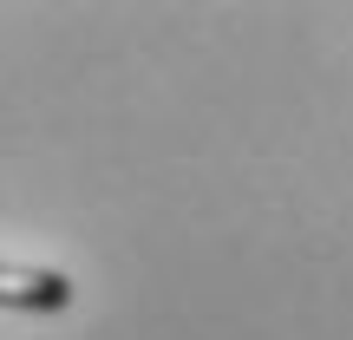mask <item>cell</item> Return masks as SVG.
I'll return each mask as SVG.
<instances>
[{
	"label": "cell",
	"instance_id": "1",
	"mask_svg": "<svg viewBox=\"0 0 353 340\" xmlns=\"http://www.w3.org/2000/svg\"><path fill=\"white\" fill-rule=\"evenodd\" d=\"M72 301V281L59 268H13L0 262V308H33V314H59Z\"/></svg>",
	"mask_w": 353,
	"mask_h": 340
}]
</instances>
